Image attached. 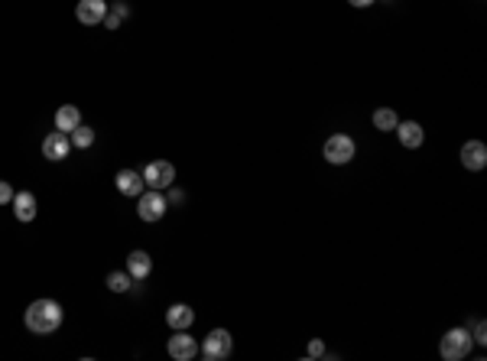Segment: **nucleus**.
I'll return each mask as SVG.
<instances>
[{
    "mask_svg": "<svg viewBox=\"0 0 487 361\" xmlns=\"http://www.w3.org/2000/svg\"><path fill=\"white\" fill-rule=\"evenodd\" d=\"M7 202H13V185L0 179V205H7Z\"/></svg>",
    "mask_w": 487,
    "mask_h": 361,
    "instance_id": "21",
    "label": "nucleus"
},
{
    "mask_svg": "<svg viewBox=\"0 0 487 361\" xmlns=\"http://www.w3.org/2000/svg\"><path fill=\"white\" fill-rule=\"evenodd\" d=\"M325 160L332 166H344V163L354 160V140L348 134H332L325 140Z\"/></svg>",
    "mask_w": 487,
    "mask_h": 361,
    "instance_id": "6",
    "label": "nucleus"
},
{
    "mask_svg": "<svg viewBox=\"0 0 487 361\" xmlns=\"http://www.w3.org/2000/svg\"><path fill=\"white\" fill-rule=\"evenodd\" d=\"M107 290H111V293H127L130 290V274H127V270H114V274H107Z\"/></svg>",
    "mask_w": 487,
    "mask_h": 361,
    "instance_id": "20",
    "label": "nucleus"
},
{
    "mask_svg": "<svg viewBox=\"0 0 487 361\" xmlns=\"http://www.w3.org/2000/svg\"><path fill=\"white\" fill-rule=\"evenodd\" d=\"M471 345H474V338L468 329H461V325H455V329H449L445 335H442L439 342V355L445 361H461L471 355Z\"/></svg>",
    "mask_w": 487,
    "mask_h": 361,
    "instance_id": "2",
    "label": "nucleus"
},
{
    "mask_svg": "<svg viewBox=\"0 0 487 361\" xmlns=\"http://www.w3.org/2000/svg\"><path fill=\"white\" fill-rule=\"evenodd\" d=\"M396 124H400L396 111H390V108H377V111H373V127H377V131L390 134V131H396Z\"/></svg>",
    "mask_w": 487,
    "mask_h": 361,
    "instance_id": "18",
    "label": "nucleus"
},
{
    "mask_svg": "<svg viewBox=\"0 0 487 361\" xmlns=\"http://www.w3.org/2000/svg\"><path fill=\"white\" fill-rule=\"evenodd\" d=\"M150 270H153L150 254H146V251H130V257H127L130 280H146V277H150Z\"/></svg>",
    "mask_w": 487,
    "mask_h": 361,
    "instance_id": "14",
    "label": "nucleus"
},
{
    "mask_svg": "<svg viewBox=\"0 0 487 361\" xmlns=\"http://www.w3.org/2000/svg\"><path fill=\"white\" fill-rule=\"evenodd\" d=\"M182 199H185V195H182V193H173V195H169V199H166V202H169V205H179V202H182Z\"/></svg>",
    "mask_w": 487,
    "mask_h": 361,
    "instance_id": "25",
    "label": "nucleus"
},
{
    "mask_svg": "<svg viewBox=\"0 0 487 361\" xmlns=\"http://www.w3.org/2000/svg\"><path fill=\"white\" fill-rule=\"evenodd\" d=\"M309 358H322V355H325V345H322V338H312V342H309Z\"/></svg>",
    "mask_w": 487,
    "mask_h": 361,
    "instance_id": "22",
    "label": "nucleus"
},
{
    "mask_svg": "<svg viewBox=\"0 0 487 361\" xmlns=\"http://www.w3.org/2000/svg\"><path fill=\"white\" fill-rule=\"evenodd\" d=\"M474 342H478V345H484V342H487V338H484V323H478V325H474Z\"/></svg>",
    "mask_w": 487,
    "mask_h": 361,
    "instance_id": "23",
    "label": "nucleus"
},
{
    "mask_svg": "<svg viewBox=\"0 0 487 361\" xmlns=\"http://www.w3.org/2000/svg\"><path fill=\"white\" fill-rule=\"evenodd\" d=\"M62 319H65V313H62V306L55 300H36V303H30L23 313L26 329L36 332V335H53L62 325Z\"/></svg>",
    "mask_w": 487,
    "mask_h": 361,
    "instance_id": "1",
    "label": "nucleus"
},
{
    "mask_svg": "<svg viewBox=\"0 0 487 361\" xmlns=\"http://www.w3.org/2000/svg\"><path fill=\"white\" fill-rule=\"evenodd\" d=\"M143 183L146 189H169V185L175 183V166L169 160H153L143 166Z\"/></svg>",
    "mask_w": 487,
    "mask_h": 361,
    "instance_id": "5",
    "label": "nucleus"
},
{
    "mask_svg": "<svg viewBox=\"0 0 487 361\" xmlns=\"http://www.w3.org/2000/svg\"><path fill=\"white\" fill-rule=\"evenodd\" d=\"M348 4H351V7H361V10H364V7H371L373 0H348Z\"/></svg>",
    "mask_w": 487,
    "mask_h": 361,
    "instance_id": "24",
    "label": "nucleus"
},
{
    "mask_svg": "<svg viewBox=\"0 0 487 361\" xmlns=\"http://www.w3.org/2000/svg\"><path fill=\"white\" fill-rule=\"evenodd\" d=\"M78 124H82V111H78L75 104H62V108L55 111V131L72 134Z\"/></svg>",
    "mask_w": 487,
    "mask_h": 361,
    "instance_id": "15",
    "label": "nucleus"
},
{
    "mask_svg": "<svg viewBox=\"0 0 487 361\" xmlns=\"http://www.w3.org/2000/svg\"><path fill=\"white\" fill-rule=\"evenodd\" d=\"M130 16V7L124 0H114V4H107V16H104V26L107 30H121V23Z\"/></svg>",
    "mask_w": 487,
    "mask_h": 361,
    "instance_id": "17",
    "label": "nucleus"
},
{
    "mask_svg": "<svg viewBox=\"0 0 487 361\" xmlns=\"http://www.w3.org/2000/svg\"><path fill=\"white\" fill-rule=\"evenodd\" d=\"M114 183H117V193L127 195V199H137V195L146 189L143 173H137V169H121L114 176Z\"/></svg>",
    "mask_w": 487,
    "mask_h": 361,
    "instance_id": "10",
    "label": "nucleus"
},
{
    "mask_svg": "<svg viewBox=\"0 0 487 361\" xmlns=\"http://www.w3.org/2000/svg\"><path fill=\"white\" fill-rule=\"evenodd\" d=\"M198 355V342L189 335V329H179L169 338V358L175 361H192Z\"/></svg>",
    "mask_w": 487,
    "mask_h": 361,
    "instance_id": "7",
    "label": "nucleus"
},
{
    "mask_svg": "<svg viewBox=\"0 0 487 361\" xmlns=\"http://www.w3.org/2000/svg\"><path fill=\"white\" fill-rule=\"evenodd\" d=\"M396 137H400V144H403L406 150H416V146H422V140H426V131H422V124H416V121H400L396 124Z\"/></svg>",
    "mask_w": 487,
    "mask_h": 361,
    "instance_id": "12",
    "label": "nucleus"
},
{
    "mask_svg": "<svg viewBox=\"0 0 487 361\" xmlns=\"http://www.w3.org/2000/svg\"><path fill=\"white\" fill-rule=\"evenodd\" d=\"M166 195L160 193V189H143V193L137 195V215L143 218V222H160L163 215H166Z\"/></svg>",
    "mask_w": 487,
    "mask_h": 361,
    "instance_id": "4",
    "label": "nucleus"
},
{
    "mask_svg": "<svg viewBox=\"0 0 487 361\" xmlns=\"http://www.w3.org/2000/svg\"><path fill=\"white\" fill-rule=\"evenodd\" d=\"M72 146H78V150H88V146H94V131L92 127H84V124H78L75 131L69 134Z\"/></svg>",
    "mask_w": 487,
    "mask_h": 361,
    "instance_id": "19",
    "label": "nucleus"
},
{
    "mask_svg": "<svg viewBox=\"0 0 487 361\" xmlns=\"http://www.w3.org/2000/svg\"><path fill=\"white\" fill-rule=\"evenodd\" d=\"M166 323L173 332L179 329H189L192 323H195V313H192V306H185V303H175V306L166 309Z\"/></svg>",
    "mask_w": 487,
    "mask_h": 361,
    "instance_id": "13",
    "label": "nucleus"
},
{
    "mask_svg": "<svg viewBox=\"0 0 487 361\" xmlns=\"http://www.w3.org/2000/svg\"><path fill=\"white\" fill-rule=\"evenodd\" d=\"M198 352L205 355V361H228L231 352H234V338H231L228 329H212Z\"/></svg>",
    "mask_w": 487,
    "mask_h": 361,
    "instance_id": "3",
    "label": "nucleus"
},
{
    "mask_svg": "<svg viewBox=\"0 0 487 361\" xmlns=\"http://www.w3.org/2000/svg\"><path fill=\"white\" fill-rule=\"evenodd\" d=\"M72 153V140H69V134H62V131H53L46 140H43V156L46 160H53V163H62L65 156Z\"/></svg>",
    "mask_w": 487,
    "mask_h": 361,
    "instance_id": "9",
    "label": "nucleus"
},
{
    "mask_svg": "<svg viewBox=\"0 0 487 361\" xmlns=\"http://www.w3.org/2000/svg\"><path fill=\"white\" fill-rule=\"evenodd\" d=\"M13 215L20 218V222H33V218H36V195L13 193Z\"/></svg>",
    "mask_w": 487,
    "mask_h": 361,
    "instance_id": "16",
    "label": "nucleus"
},
{
    "mask_svg": "<svg viewBox=\"0 0 487 361\" xmlns=\"http://www.w3.org/2000/svg\"><path fill=\"white\" fill-rule=\"evenodd\" d=\"M461 166L471 169V173H481V169L487 166V146L481 144V140H468V144L461 146Z\"/></svg>",
    "mask_w": 487,
    "mask_h": 361,
    "instance_id": "11",
    "label": "nucleus"
},
{
    "mask_svg": "<svg viewBox=\"0 0 487 361\" xmlns=\"http://www.w3.org/2000/svg\"><path fill=\"white\" fill-rule=\"evenodd\" d=\"M75 16H78V23H84V26H98V23H104V16H107V0H78Z\"/></svg>",
    "mask_w": 487,
    "mask_h": 361,
    "instance_id": "8",
    "label": "nucleus"
}]
</instances>
